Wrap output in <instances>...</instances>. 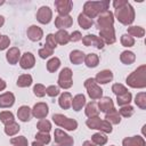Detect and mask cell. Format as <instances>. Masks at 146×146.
<instances>
[{
	"label": "cell",
	"mask_w": 146,
	"mask_h": 146,
	"mask_svg": "<svg viewBox=\"0 0 146 146\" xmlns=\"http://www.w3.org/2000/svg\"><path fill=\"white\" fill-rule=\"evenodd\" d=\"M10 44V40L7 35H1L0 38V50H5L9 47Z\"/></svg>",
	"instance_id": "51"
},
{
	"label": "cell",
	"mask_w": 146,
	"mask_h": 146,
	"mask_svg": "<svg viewBox=\"0 0 146 146\" xmlns=\"http://www.w3.org/2000/svg\"><path fill=\"white\" fill-rule=\"evenodd\" d=\"M121 43L124 47H132L135 44V39L132 36H130L129 34L125 33V34L121 35Z\"/></svg>",
	"instance_id": "46"
},
{
	"label": "cell",
	"mask_w": 146,
	"mask_h": 146,
	"mask_svg": "<svg viewBox=\"0 0 146 146\" xmlns=\"http://www.w3.org/2000/svg\"><path fill=\"white\" fill-rule=\"evenodd\" d=\"M52 18V11L48 6H42L36 13V19L41 24H48Z\"/></svg>",
	"instance_id": "11"
},
{
	"label": "cell",
	"mask_w": 146,
	"mask_h": 146,
	"mask_svg": "<svg viewBox=\"0 0 146 146\" xmlns=\"http://www.w3.org/2000/svg\"><path fill=\"white\" fill-rule=\"evenodd\" d=\"M84 113L88 117H95V116H98L99 115V110L97 107V104L96 102H90L86 105V110H84Z\"/></svg>",
	"instance_id": "28"
},
{
	"label": "cell",
	"mask_w": 146,
	"mask_h": 146,
	"mask_svg": "<svg viewBox=\"0 0 146 146\" xmlns=\"http://www.w3.org/2000/svg\"><path fill=\"white\" fill-rule=\"evenodd\" d=\"M113 23H114V15L112 11L110 10H105L103 13H100L98 15V18H97V29L98 30H102V29H105V27H110V26H113Z\"/></svg>",
	"instance_id": "8"
},
{
	"label": "cell",
	"mask_w": 146,
	"mask_h": 146,
	"mask_svg": "<svg viewBox=\"0 0 146 146\" xmlns=\"http://www.w3.org/2000/svg\"><path fill=\"white\" fill-rule=\"evenodd\" d=\"M115 17L123 25H130L135 21V10L132 6L127 2L125 5L115 9Z\"/></svg>",
	"instance_id": "3"
},
{
	"label": "cell",
	"mask_w": 146,
	"mask_h": 146,
	"mask_svg": "<svg viewBox=\"0 0 146 146\" xmlns=\"http://www.w3.org/2000/svg\"><path fill=\"white\" fill-rule=\"evenodd\" d=\"M58 104L63 110H68L72 105V95L70 92H63L59 96Z\"/></svg>",
	"instance_id": "24"
},
{
	"label": "cell",
	"mask_w": 146,
	"mask_h": 146,
	"mask_svg": "<svg viewBox=\"0 0 146 146\" xmlns=\"http://www.w3.org/2000/svg\"><path fill=\"white\" fill-rule=\"evenodd\" d=\"M59 66H60V60L57 57H52L47 62V70L51 73L56 72L59 68Z\"/></svg>",
	"instance_id": "39"
},
{
	"label": "cell",
	"mask_w": 146,
	"mask_h": 146,
	"mask_svg": "<svg viewBox=\"0 0 146 146\" xmlns=\"http://www.w3.org/2000/svg\"><path fill=\"white\" fill-rule=\"evenodd\" d=\"M78 23H79V25H80L83 30L90 29V27L92 26V24H94L92 19H90L89 17H87L86 15H83L82 13H81V14L79 15V17H78Z\"/></svg>",
	"instance_id": "33"
},
{
	"label": "cell",
	"mask_w": 146,
	"mask_h": 146,
	"mask_svg": "<svg viewBox=\"0 0 146 146\" xmlns=\"http://www.w3.org/2000/svg\"><path fill=\"white\" fill-rule=\"evenodd\" d=\"M112 80H113V73L110 70H103V71L98 72L95 78V81L98 84H106V83L111 82Z\"/></svg>",
	"instance_id": "18"
},
{
	"label": "cell",
	"mask_w": 146,
	"mask_h": 146,
	"mask_svg": "<svg viewBox=\"0 0 146 146\" xmlns=\"http://www.w3.org/2000/svg\"><path fill=\"white\" fill-rule=\"evenodd\" d=\"M131 98H132V95L130 92H125L123 95H120V96H116V103L119 106H125V105H129L130 102H131Z\"/></svg>",
	"instance_id": "37"
},
{
	"label": "cell",
	"mask_w": 146,
	"mask_h": 146,
	"mask_svg": "<svg viewBox=\"0 0 146 146\" xmlns=\"http://www.w3.org/2000/svg\"><path fill=\"white\" fill-rule=\"evenodd\" d=\"M119 114H120V116H123V117H130V116H132V114H133V107L132 106H130V105H125V106H122L119 111Z\"/></svg>",
	"instance_id": "42"
},
{
	"label": "cell",
	"mask_w": 146,
	"mask_h": 146,
	"mask_svg": "<svg viewBox=\"0 0 146 146\" xmlns=\"http://www.w3.org/2000/svg\"><path fill=\"white\" fill-rule=\"evenodd\" d=\"M31 115H32V110L29 106H21L17 111V116L22 122H27L31 120Z\"/></svg>",
	"instance_id": "23"
},
{
	"label": "cell",
	"mask_w": 146,
	"mask_h": 146,
	"mask_svg": "<svg viewBox=\"0 0 146 146\" xmlns=\"http://www.w3.org/2000/svg\"><path fill=\"white\" fill-rule=\"evenodd\" d=\"M112 91H113L116 96H120V95H123V94L128 92V89H127L123 84H121V83H114V84L112 86Z\"/></svg>",
	"instance_id": "45"
},
{
	"label": "cell",
	"mask_w": 146,
	"mask_h": 146,
	"mask_svg": "<svg viewBox=\"0 0 146 146\" xmlns=\"http://www.w3.org/2000/svg\"><path fill=\"white\" fill-rule=\"evenodd\" d=\"M84 105H86V97H84V95L79 94V95H76V96H74L72 98V105L71 106L73 107L74 111L79 112L80 110H82V107Z\"/></svg>",
	"instance_id": "25"
},
{
	"label": "cell",
	"mask_w": 146,
	"mask_h": 146,
	"mask_svg": "<svg viewBox=\"0 0 146 146\" xmlns=\"http://www.w3.org/2000/svg\"><path fill=\"white\" fill-rule=\"evenodd\" d=\"M127 2H128L127 0H114V1H113V7L116 9V8H119V7L123 6V5H125Z\"/></svg>",
	"instance_id": "53"
},
{
	"label": "cell",
	"mask_w": 146,
	"mask_h": 146,
	"mask_svg": "<svg viewBox=\"0 0 146 146\" xmlns=\"http://www.w3.org/2000/svg\"><path fill=\"white\" fill-rule=\"evenodd\" d=\"M130 36H137V38H143L145 35V30L141 26H130L128 27V33Z\"/></svg>",
	"instance_id": "35"
},
{
	"label": "cell",
	"mask_w": 146,
	"mask_h": 146,
	"mask_svg": "<svg viewBox=\"0 0 146 146\" xmlns=\"http://www.w3.org/2000/svg\"><path fill=\"white\" fill-rule=\"evenodd\" d=\"M114 108V103L112 100V98L110 97H102L98 102V110L99 112H103V113H108L111 110Z\"/></svg>",
	"instance_id": "19"
},
{
	"label": "cell",
	"mask_w": 146,
	"mask_h": 146,
	"mask_svg": "<svg viewBox=\"0 0 146 146\" xmlns=\"http://www.w3.org/2000/svg\"><path fill=\"white\" fill-rule=\"evenodd\" d=\"M110 1L108 0H103V1H87L83 5V15L89 17L90 19L97 17L100 13L108 10Z\"/></svg>",
	"instance_id": "1"
},
{
	"label": "cell",
	"mask_w": 146,
	"mask_h": 146,
	"mask_svg": "<svg viewBox=\"0 0 146 146\" xmlns=\"http://www.w3.org/2000/svg\"><path fill=\"white\" fill-rule=\"evenodd\" d=\"M82 42H83V44H84L86 47L94 46V47H96L97 49H103V48H104V44H105V43L103 42V40H102L99 36L95 35V34H88V35L83 36V38H82Z\"/></svg>",
	"instance_id": "13"
},
{
	"label": "cell",
	"mask_w": 146,
	"mask_h": 146,
	"mask_svg": "<svg viewBox=\"0 0 146 146\" xmlns=\"http://www.w3.org/2000/svg\"><path fill=\"white\" fill-rule=\"evenodd\" d=\"M0 121H1L3 124H8V123L15 121L14 114H13L11 112H9V111H2V112L0 113Z\"/></svg>",
	"instance_id": "41"
},
{
	"label": "cell",
	"mask_w": 146,
	"mask_h": 146,
	"mask_svg": "<svg viewBox=\"0 0 146 146\" xmlns=\"http://www.w3.org/2000/svg\"><path fill=\"white\" fill-rule=\"evenodd\" d=\"M55 40L59 44H66L70 42V34L66 30H58L56 34H54Z\"/></svg>",
	"instance_id": "26"
},
{
	"label": "cell",
	"mask_w": 146,
	"mask_h": 146,
	"mask_svg": "<svg viewBox=\"0 0 146 146\" xmlns=\"http://www.w3.org/2000/svg\"><path fill=\"white\" fill-rule=\"evenodd\" d=\"M123 146H145V139L140 136H133V137H127L122 140Z\"/></svg>",
	"instance_id": "21"
},
{
	"label": "cell",
	"mask_w": 146,
	"mask_h": 146,
	"mask_svg": "<svg viewBox=\"0 0 146 146\" xmlns=\"http://www.w3.org/2000/svg\"><path fill=\"white\" fill-rule=\"evenodd\" d=\"M83 62L88 67L92 68V67H96L99 64V57H98L97 54H88V55H86Z\"/></svg>",
	"instance_id": "31"
},
{
	"label": "cell",
	"mask_w": 146,
	"mask_h": 146,
	"mask_svg": "<svg viewBox=\"0 0 146 146\" xmlns=\"http://www.w3.org/2000/svg\"><path fill=\"white\" fill-rule=\"evenodd\" d=\"M84 57H86V55H84V52L81 51V50H73V51H71V54H70V60H71V63L74 64V65L81 64V63L84 60Z\"/></svg>",
	"instance_id": "27"
},
{
	"label": "cell",
	"mask_w": 146,
	"mask_h": 146,
	"mask_svg": "<svg viewBox=\"0 0 146 146\" xmlns=\"http://www.w3.org/2000/svg\"><path fill=\"white\" fill-rule=\"evenodd\" d=\"M54 136H55L54 146H73L74 144L73 138L60 129H56Z\"/></svg>",
	"instance_id": "7"
},
{
	"label": "cell",
	"mask_w": 146,
	"mask_h": 146,
	"mask_svg": "<svg viewBox=\"0 0 146 146\" xmlns=\"http://www.w3.org/2000/svg\"><path fill=\"white\" fill-rule=\"evenodd\" d=\"M91 143L95 144L96 146H103V145H105V144L107 143V137H106V135H104V133H102V132L99 131V132L92 135V137H91Z\"/></svg>",
	"instance_id": "34"
},
{
	"label": "cell",
	"mask_w": 146,
	"mask_h": 146,
	"mask_svg": "<svg viewBox=\"0 0 146 146\" xmlns=\"http://www.w3.org/2000/svg\"><path fill=\"white\" fill-rule=\"evenodd\" d=\"M83 146H96L95 144H92L91 141H89V140H86L84 143H83Z\"/></svg>",
	"instance_id": "55"
},
{
	"label": "cell",
	"mask_w": 146,
	"mask_h": 146,
	"mask_svg": "<svg viewBox=\"0 0 146 146\" xmlns=\"http://www.w3.org/2000/svg\"><path fill=\"white\" fill-rule=\"evenodd\" d=\"M38 54H39V56H40L41 58H43V59H44V58L50 57V56L54 54V50H52V49H49V48H47V47H43V48L39 49Z\"/></svg>",
	"instance_id": "49"
},
{
	"label": "cell",
	"mask_w": 146,
	"mask_h": 146,
	"mask_svg": "<svg viewBox=\"0 0 146 146\" xmlns=\"http://www.w3.org/2000/svg\"><path fill=\"white\" fill-rule=\"evenodd\" d=\"M80 40H82V35H81L80 31H74L70 34V41L76 42V41H80Z\"/></svg>",
	"instance_id": "52"
},
{
	"label": "cell",
	"mask_w": 146,
	"mask_h": 146,
	"mask_svg": "<svg viewBox=\"0 0 146 146\" xmlns=\"http://www.w3.org/2000/svg\"><path fill=\"white\" fill-rule=\"evenodd\" d=\"M46 94L50 97H56L59 95V88L56 86H49L48 88H46Z\"/></svg>",
	"instance_id": "50"
},
{
	"label": "cell",
	"mask_w": 146,
	"mask_h": 146,
	"mask_svg": "<svg viewBox=\"0 0 146 146\" xmlns=\"http://www.w3.org/2000/svg\"><path fill=\"white\" fill-rule=\"evenodd\" d=\"M26 34H27V38L31 40V41H39L41 40V38L43 36V31L41 27L36 26V25H31L27 31H26Z\"/></svg>",
	"instance_id": "17"
},
{
	"label": "cell",
	"mask_w": 146,
	"mask_h": 146,
	"mask_svg": "<svg viewBox=\"0 0 146 146\" xmlns=\"http://www.w3.org/2000/svg\"><path fill=\"white\" fill-rule=\"evenodd\" d=\"M6 58H7L9 64H11V65L17 64V62L21 59V51H19V49L17 47L10 48L7 51V54H6Z\"/></svg>",
	"instance_id": "22"
},
{
	"label": "cell",
	"mask_w": 146,
	"mask_h": 146,
	"mask_svg": "<svg viewBox=\"0 0 146 146\" xmlns=\"http://www.w3.org/2000/svg\"><path fill=\"white\" fill-rule=\"evenodd\" d=\"M33 92L36 97H43L46 95V88L43 84L41 83H36L34 87H33Z\"/></svg>",
	"instance_id": "48"
},
{
	"label": "cell",
	"mask_w": 146,
	"mask_h": 146,
	"mask_svg": "<svg viewBox=\"0 0 146 146\" xmlns=\"http://www.w3.org/2000/svg\"><path fill=\"white\" fill-rule=\"evenodd\" d=\"M73 24V18L70 15H65V16H57L55 18V26L58 30H64V29H68L71 27Z\"/></svg>",
	"instance_id": "16"
},
{
	"label": "cell",
	"mask_w": 146,
	"mask_h": 146,
	"mask_svg": "<svg viewBox=\"0 0 146 146\" xmlns=\"http://www.w3.org/2000/svg\"><path fill=\"white\" fill-rule=\"evenodd\" d=\"M10 143L13 146H27V139L24 136H18V137H14L10 139Z\"/></svg>",
	"instance_id": "44"
},
{
	"label": "cell",
	"mask_w": 146,
	"mask_h": 146,
	"mask_svg": "<svg viewBox=\"0 0 146 146\" xmlns=\"http://www.w3.org/2000/svg\"><path fill=\"white\" fill-rule=\"evenodd\" d=\"M15 103V96L11 92H5L0 95V107L1 108H9Z\"/></svg>",
	"instance_id": "20"
},
{
	"label": "cell",
	"mask_w": 146,
	"mask_h": 146,
	"mask_svg": "<svg viewBox=\"0 0 146 146\" xmlns=\"http://www.w3.org/2000/svg\"><path fill=\"white\" fill-rule=\"evenodd\" d=\"M35 140L39 141V143H41V144H43V145H47V144L50 143V136L47 132H40L39 131L35 135Z\"/></svg>",
	"instance_id": "43"
},
{
	"label": "cell",
	"mask_w": 146,
	"mask_h": 146,
	"mask_svg": "<svg viewBox=\"0 0 146 146\" xmlns=\"http://www.w3.org/2000/svg\"><path fill=\"white\" fill-rule=\"evenodd\" d=\"M36 128L40 132H47L48 133L51 130V123H50V121H48L46 119H42L36 123Z\"/></svg>",
	"instance_id": "40"
},
{
	"label": "cell",
	"mask_w": 146,
	"mask_h": 146,
	"mask_svg": "<svg viewBox=\"0 0 146 146\" xmlns=\"http://www.w3.org/2000/svg\"><path fill=\"white\" fill-rule=\"evenodd\" d=\"M32 146H44V145H43V144H41V143H39V141H36V140H35V141H33V143H32Z\"/></svg>",
	"instance_id": "56"
},
{
	"label": "cell",
	"mask_w": 146,
	"mask_h": 146,
	"mask_svg": "<svg viewBox=\"0 0 146 146\" xmlns=\"http://www.w3.org/2000/svg\"><path fill=\"white\" fill-rule=\"evenodd\" d=\"M56 46H57V42H56V40H55V36H54V34H48L47 35V38H46V44H44V47H47V48H49V49H55L56 48Z\"/></svg>",
	"instance_id": "47"
},
{
	"label": "cell",
	"mask_w": 146,
	"mask_h": 146,
	"mask_svg": "<svg viewBox=\"0 0 146 146\" xmlns=\"http://www.w3.org/2000/svg\"><path fill=\"white\" fill-rule=\"evenodd\" d=\"M0 38H1V35H0Z\"/></svg>",
	"instance_id": "60"
},
{
	"label": "cell",
	"mask_w": 146,
	"mask_h": 146,
	"mask_svg": "<svg viewBox=\"0 0 146 146\" xmlns=\"http://www.w3.org/2000/svg\"><path fill=\"white\" fill-rule=\"evenodd\" d=\"M86 124L88 125V128L90 129H97L100 132H105V133H111L113 128L112 124L106 121V120H100L99 116H95V117H89L86 121Z\"/></svg>",
	"instance_id": "4"
},
{
	"label": "cell",
	"mask_w": 146,
	"mask_h": 146,
	"mask_svg": "<svg viewBox=\"0 0 146 146\" xmlns=\"http://www.w3.org/2000/svg\"><path fill=\"white\" fill-rule=\"evenodd\" d=\"M19 129H21L19 124L15 121H13L8 124H5V133L7 136H15L16 133H18Z\"/></svg>",
	"instance_id": "32"
},
{
	"label": "cell",
	"mask_w": 146,
	"mask_h": 146,
	"mask_svg": "<svg viewBox=\"0 0 146 146\" xmlns=\"http://www.w3.org/2000/svg\"><path fill=\"white\" fill-rule=\"evenodd\" d=\"M111 146H114V145H111Z\"/></svg>",
	"instance_id": "59"
},
{
	"label": "cell",
	"mask_w": 146,
	"mask_h": 146,
	"mask_svg": "<svg viewBox=\"0 0 146 146\" xmlns=\"http://www.w3.org/2000/svg\"><path fill=\"white\" fill-rule=\"evenodd\" d=\"M52 121L58 127L64 128L65 130H68V131H73L78 128V122L75 120L70 119V117H67L63 114H54L52 115Z\"/></svg>",
	"instance_id": "5"
},
{
	"label": "cell",
	"mask_w": 146,
	"mask_h": 146,
	"mask_svg": "<svg viewBox=\"0 0 146 146\" xmlns=\"http://www.w3.org/2000/svg\"><path fill=\"white\" fill-rule=\"evenodd\" d=\"M135 104L141 108V110H146V92L141 91V92H138L135 97Z\"/></svg>",
	"instance_id": "38"
},
{
	"label": "cell",
	"mask_w": 146,
	"mask_h": 146,
	"mask_svg": "<svg viewBox=\"0 0 146 146\" xmlns=\"http://www.w3.org/2000/svg\"><path fill=\"white\" fill-rule=\"evenodd\" d=\"M84 87L87 89V92L89 95V97L92 100H97L100 99L103 97V89L98 86V83L95 81L94 78H89L84 81Z\"/></svg>",
	"instance_id": "6"
},
{
	"label": "cell",
	"mask_w": 146,
	"mask_h": 146,
	"mask_svg": "<svg viewBox=\"0 0 146 146\" xmlns=\"http://www.w3.org/2000/svg\"><path fill=\"white\" fill-rule=\"evenodd\" d=\"M3 3H5V1H3V0H1V1H0V5H3Z\"/></svg>",
	"instance_id": "58"
},
{
	"label": "cell",
	"mask_w": 146,
	"mask_h": 146,
	"mask_svg": "<svg viewBox=\"0 0 146 146\" xmlns=\"http://www.w3.org/2000/svg\"><path fill=\"white\" fill-rule=\"evenodd\" d=\"M3 24H5V17L0 15V27H1V26H2Z\"/></svg>",
	"instance_id": "57"
},
{
	"label": "cell",
	"mask_w": 146,
	"mask_h": 146,
	"mask_svg": "<svg viewBox=\"0 0 146 146\" xmlns=\"http://www.w3.org/2000/svg\"><path fill=\"white\" fill-rule=\"evenodd\" d=\"M35 64V58L32 52H24L19 59V65L24 70H30L34 66Z\"/></svg>",
	"instance_id": "15"
},
{
	"label": "cell",
	"mask_w": 146,
	"mask_h": 146,
	"mask_svg": "<svg viewBox=\"0 0 146 146\" xmlns=\"http://www.w3.org/2000/svg\"><path fill=\"white\" fill-rule=\"evenodd\" d=\"M105 120L108 121L111 124H119L121 122V116H120L119 112L115 108H113L108 113L105 114Z\"/></svg>",
	"instance_id": "29"
},
{
	"label": "cell",
	"mask_w": 146,
	"mask_h": 146,
	"mask_svg": "<svg viewBox=\"0 0 146 146\" xmlns=\"http://www.w3.org/2000/svg\"><path fill=\"white\" fill-rule=\"evenodd\" d=\"M73 84V80H72V71L68 67H64L59 75H58V86L59 88L63 89H68L71 88Z\"/></svg>",
	"instance_id": "9"
},
{
	"label": "cell",
	"mask_w": 146,
	"mask_h": 146,
	"mask_svg": "<svg viewBox=\"0 0 146 146\" xmlns=\"http://www.w3.org/2000/svg\"><path fill=\"white\" fill-rule=\"evenodd\" d=\"M5 88H6V82L0 78V91H2Z\"/></svg>",
	"instance_id": "54"
},
{
	"label": "cell",
	"mask_w": 146,
	"mask_h": 146,
	"mask_svg": "<svg viewBox=\"0 0 146 146\" xmlns=\"http://www.w3.org/2000/svg\"><path fill=\"white\" fill-rule=\"evenodd\" d=\"M99 38L103 40L104 43H107V44L114 43L115 40H116L114 27L113 26H110V27H105V29L99 30Z\"/></svg>",
	"instance_id": "10"
},
{
	"label": "cell",
	"mask_w": 146,
	"mask_h": 146,
	"mask_svg": "<svg viewBox=\"0 0 146 146\" xmlns=\"http://www.w3.org/2000/svg\"><path fill=\"white\" fill-rule=\"evenodd\" d=\"M49 113L48 105L46 103H36L32 108V115L36 119H44Z\"/></svg>",
	"instance_id": "14"
},
{
	"label": "cell",
	"mask_w": 146,
	"mask_h": 146,
	"mask_svg": "<svg viewBox=\"0 0 146 146\" xmlns=\"http://www.w3.org/2000/svg\"><path fill=\"white\" fill-rule=\"evenodd\" d=\"M55 7L59 16H65V15H68V13L72 10L73 2L71 0H56Z\"/></svg>",
	"instance_id": "12"
},
{
	"label": "cell",
	"mask_w": 146,
	"mask_h": 146,
	"mask_svg": "<svg viewBox=\"0 0 146 146\" xmlns=\"http://www.w3.org/2000/svg\"><path fill=\"white\" fill-rule=\"evenodd\" d=\"M127 84L135 89H143L146 87V65H140L127 78Z\"/></svg>",
	"instance_id": "2"
},
{
	"label": "cell",
	"mask_w": 146,
	"mask_h": 146,
	"mask_svg": "<svg viewBox=\"0 0 146 146\" xmlns=\"http://www.w3.org/2000/svg\"><path fill=\"white\" fill-rule=\"evenodd\" d=\"M120 60L125 64V65H130L132 64L135 60H136V56L132 51H129V50H125V51H122L121 55H120Z\"/></svg>",
	"instance_id": "30"
},
{
	"label": "cell",
	"mask_w": 146,
	"mask_h": 146,
	"mask_svg": "<svg viewBox=\"0 0 146 146\" xmlns=\"http://www.w3.org/2000/svg\"><path fill=\"white\" fill-rule=\"evenodd\" d=\"M17 86L21 88H26L32 84V76L30 74H23L17 79Z\"/></svg>",
	"instance_id": "36"
}]
</instances>
